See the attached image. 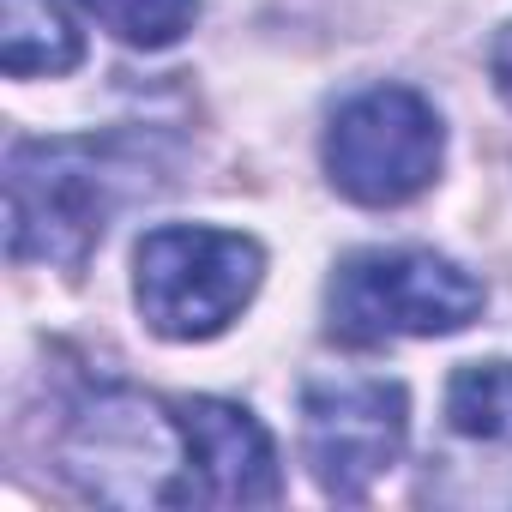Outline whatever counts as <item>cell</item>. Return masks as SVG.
<instances>
[{
    "label": "cell",
    "mask_w": 512,
    "mask_h": 512,
    "mask_svg": "<svg viewBox=\"0 0 512 512\" xmlns=\"http://www.w3.org/2000/svg\"><path fill=\"white\" fill-rule=\"evenodd\" d=\"M320 157H326V181L344 199L368 211H392V205L422 199L440 181L446 127L422 91L368 85L350 103H338V115L326 121Z\"/></svg>",
    "instance_id": "obj_5"
},
{
    "label": "cell",
    "mask_w": 512,
    "mask_h": 512,
    "mask_svg": "<svg viewBox=\"0 0 512 512\" xmlns=\"http://www.w3.org/2000/svg\"><path fill=\"white\" fill-rule=\"evenodd\" d=\"M187 440L193 506H278L284 470L266 422L229 398H169Z\"/></svg>",
    "instance_id": "obj_7"
},
{
    "label": "cell",
    "mask_w": 512,
    "mask_h": 512,
    "mask_svg": "<svg viewBox=\"0 0 512 512\" xmlns=\"http://www.w3.org/2000/svg\"><path fill=\"white\" fill-rule=\"evenodd\" d=\"M79 7L127 49H175L199 19V0H79Z\"/></svg>",
    "instance_id": "obj_10"
},
{
    "label": "cell",
    "mask_w": 512,
    "mask_h": 512,
    "mask_svg": "<svg viewBox=\"0 0 512 512\" xmlns=\"http://www.w3.org/2000/svg\"><path fill=\"white\" fill-rule=\"evenodd\" d=\"M488 73H494V91H500V103L512 109V25L500 31V43H494V55H488Z\"/></svg>",
    "instance_id": "obj_11"
},
{
    "label": "cell",
    "mask_w": 512,
    "mask_h": 512,
    "mask_svg": "<svg viewBox=\"0 0 512 512\" xmlns=\"http://www.w3.org/2000/svg\"><path fill=\"white\" fill-rule=\"evenodd\" d=\"M482 284L428 247H362L344 253L326 284V332L350 350L398 338H452L482 320Z\"/></svg>",
    "instance_id": "obj_2"
},
{
    "label": "cell",
    "mask_w": 512,
    "mask_h": 512,
    "mask_svg": "<svg viewBox=\"0 0 512 512\" xmlns=\"http://www.w3.org/2000/svg\"><path fill=\"white\" fill-rule=\"evenodd\" d=\"M85 61V37L67 0H7L0 7V67L13 79H61Z\"/></svg>",
    "instance_id": "obj_8"
},
{
    "label": "cell",
    "mask_w": 512,
    "mask_h": 512,
    "mask_svg": "<svg viewBox=\"0 0 512 512\" xmlns=\"http://www.w3.org/2000/svg\"><path fill=\"white\" fill-rule=\"evenodd\" d=\"M410 440V392L380 374H326L302 386V458L332 500H368Z\"/></svg>",
    "instance_id": "obj_6"
},
{
    "label": "cell",
    "mask_w": 512,
    "mask_h": 512,
    "mask_svg": "<svg viewBox=\"0 0 512 512\" xmlns=\"http://www.w3.org/2000/svg\"><path fill=\"white\" fill-rule=\"evenodd\" d=\"M266 247L241 229L163 223L133 247V302L139 320L169 344H205L229 332L260 296Z\"/></svg>",
    "instance_id": "obj_3"
},
{
    "label": "cell",
    "mask_w": 512,
    "mask_h": 512,
    "mask_svg": "<svg viewBox=\"0 0 512 512\" xmlns=\"http://www.w3.org/2000/svg\"><path fill=\"white\" fill-rule=\"evenodd\" d=\"M61 476L103 506H193L187 440L169 398L97 392L61 434Z\"/></svg>",
    "instance_id": "obj_4"
},
{
    "label": "cell",
    "mask_w": 512,
    "mask_h": 512,
    "mask_svg": "<svg viewBox=\"0 0 512 512\" xmlns=\"http://www.w3.org/2000/svg\"><path fill=\"white\" fill-rule=\"evenodd\" d=\"M446 422L464 440L512 446V362H464L446 380Z\"/></svg>",
    "instance_id": "obj_9"
},
{
    "label": "cell",
    "mask_w": 512,
    "mask_h": 512,
    "mask_svg": "<svg viewBox=\"0 0 512 512\" xmlns=\"http://www.w3.org/2000/svg\"><path fill=\"white\" fill-rule=\"evenodd\" d=\"M139 187V139H19L7 151V253L79 272L121 199Z\"/></svg>",
    "instance_id": "obj_1"
}]
</instances>
